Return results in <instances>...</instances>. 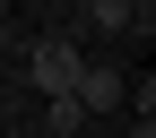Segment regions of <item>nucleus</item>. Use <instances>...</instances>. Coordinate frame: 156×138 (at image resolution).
Wrapping results in <instances>:
<instances>
[{
    "instance_id": "f257e3e1",
    "label": "nucleus",
    "mask_w": 156,
    "mask_h": 138,
    "mask_svg": "<svg viewBox=\"0 0 156 138\" xmlns=\"http://www.w3.org/2000/svg\"><path fill=\"white\" fill-rule=\"evenodd\" d=\"M26 78L61 104V95H78V78H87V52H78L69 35H35V43H26Z\"/></svg>"
},
{
    "instance_id": "f03ea898",
    "label": "nucleus",
    "mask_w": 156,
    "mask_h": 138,
    "mask_svg": "<svg viewBox=\"0 0 156 138\" xmlns=\"http://www.w3.org/2000/svg\"><path fill=\"white\" fill-rule=\"evenodd\" d=\"M78 17H87L95 35H147V26H156V9H147V0H87Z\"/></svg>"
},
{
    "instance_id": "7ed1b4c3",
    "label": "nucleus",
    "mask_w": 156,
    "mask_h": 138,
    "mask_svg": "<svg viewBox=\"0 0 156 138\" xmlns=\"http://www.w3.org/2000/svg\"><path fill=\"white\" fill-rule=\"evenodd\" d=\"M122 95H130V78H122V69H104V61H87V78H78V95H69V104H78V112H113Z\"/></svg>"
},
{
    "instance_id": "20e7f679",
    "label": "nucleus",
    "mask_w": 156,
    "mask_h": 138,
    "mask_svg": "<svg viewBox=\"0 0 156 138\" xmlns=\"http://www.w3.org/2000/svg\"><path fill=\"white\" fill-rule=\"evenodd\" d=\"M78 130H87V112H78L69 95H61V104H52V138H78Z\"/></svg>"
}]
</instances>
